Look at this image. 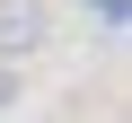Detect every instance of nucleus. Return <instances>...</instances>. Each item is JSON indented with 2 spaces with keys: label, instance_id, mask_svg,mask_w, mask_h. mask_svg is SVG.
Returning <instances> with one entry per match:
<instances>
[{
  "label": "nucleus",
  "instance_id": "2",
  "mask_svg": "<svg viewBox=\"0 0 132 123\" xmlns=\"http://www.w3.org/2000/svg\"><path fill=\"white\" fill-rule=\"evenodd\" d=\"M27 106V88H18V61H0V114H18Z\"/></svg>",
  "mask_w": 132,
  "mask_h": 123
},
{
  "label": "nucleus",
  "instance_id": "1",
  "mask_svg": "<svg viewBox=\"0 0 132 123\" xmlns=\"http://www.w3.org/2000/svg\"><path fill=\"white\" fill-rule=\"evenodd\" d=\"M44 35H53V9L44 0H0V61H27Z\"/></svg>",
  "mask_w": 132,
  "mask_h": 123
}]
</instances>
